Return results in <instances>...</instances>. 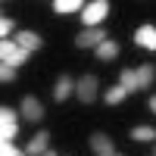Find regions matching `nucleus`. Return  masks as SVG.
<instances>
[{"mask_svg": "<svg viewBox=\"0 0 156 156\" xmlns=\"http://www.w3.org/2000/svg\"><path fill=\"white\" fill-rule=\"evenodd\" d=\"M0 56H3V62H6V66H12V69H16L19 62H25L31 53H28V50H22L16 41H3V44H0Z\"/></svg>", "mask_w": 156, "mask_h": 156, "instance_id": "nucleus-1", "label": "nucleus"}, {"mask_svg": "<svg viewBox=\"0 0 156 156\" xmlns=\"http://www.w3.org/2000/svg\"><path fill=\"white\" fill-rule=\"evenodd\" d=\"M106 12H109V3H106V0H94V3H87V6H84L81 19H84V25L97 28V25H100V19H106Z\"/></svg>", "mask_w": 156, "mask_h": 156, "instance_id": "nucleus-2", "label": "nucleus"}, {"mask_svg": "<svg viewBox=\"0 0 156 156\" xmlns=\"http://www.w3.org/2000/svg\"><path fill=\"white\" fill-rule=\"evenodd\" d=\"M103 41H106V31H103L100 25H97V28H87V31H81V34L75 37V44L81 47V50H84V47H94V50H97Z\"/></svg>", "mask_w": 156, "mask_h": 156, "instance_id": "nucleus-3", "label": "nucleus"}, {"mask_svg": "<svg viewBox=\"0 0 156 156\" xmlns=\"http://www.w3.org/2000/svg\"><path fill=\"white\" fill-rule=\"evenodd\" d=\"M22 119H28V122H41L44 119V106H41L37 97H22Z\"/></svg>", "mask_w": 156, "mask_h": 156, "instance_id": "nucleus-4", "label": "nucleus"}, {"mask_svg": "<svg viewBox=\"0 0 156 156\" xmlns=\"http://www.w3.org/2000/svg\"><path fill=\"white\" fill-rule=\"evenodd\" d=\"M78 97H81V103H94L97 100V75H84L78 81Z\"/></svg>", "mask_w": 156, "mask_h": 156, "instance_id": "nucleus-5", "label": "nucleus"}, {"mask_svg": "<svg viewBox=\"0 0 156 156\" xmlns=\"http://www.w3.org/2000/svg\"><path fill=\"white\" fill-rule=\"evenodd\" d=\"M90 150H94L97 156H112V137L109 134H90Z\"/></svg>", "mask_w": 156, "mask_h": 156, "instance_id": "nucleus-6", "label": "nucleus"}, {"mask_svg": "<svg viewBox=\"0 0 156 156\" xmlns=\"http://www.w3.org/2000/svg\"><path fill=\"white\" fill-rule=\"evenodd\" d=\"M16 44L22 47V50H28V53H34V50H41V34H34V31H19L16 34Z\"/></svg>", "mask_w": 156, "mask_h": 156, "instance_id": "nucleus-7", "label": "nucleus"}, {"mask_svg": "<svg viewBox=\"0 0 156 156\" xmlns=\"http://www.w3.org/2000/svg\"><path fill=\"white\" fill-rule=\"evenodd\" d=\"M134 41L140 47H147V50H156V28L153 25H140V28L134 31Z\"/></svg>", "mask_w": 156, "mask_h": 156, "instance_id": "nucleus-8", "label": "nucleus"}, {"mask_svg": "<svg viewBox=\"0 0 156 156\" xmlns=\"http://www.w3.org/2000/svg\"><path fill=\"white\" fill-rule=\"evenodd\" d=\"M47 140H50L47 131H37V134L31 137V144H28V156H44V153H47Z\"/></svg>", "mask_w": 156, "mask_h": 156, "instance_id": "nucleus-9", "label": "nucleus"}, {"mask_svg": "<svg viewBox=\"0 0 156 156\" xmlns=\"http://www.w3.org/2000/svg\"><path fill=\"white\" fill-rule=\"evenodd\" d=\"M69 94H72V78H69V75H59L56 84H53V97H56V100H66Z\"/></svg>", "mask_w": 156, "mask_h": 156, "instance_id": "nucleus-10", "label": "nucleus"}, {"mask_svg": "<svg viewBox=\"0 0 156 156\" xmlns=\"http://www.w3.org/2000/svg\"><path fill=\"white\" fill-rule=\"evenodd\" d=\"M115 56H119V44H115V41H103V44L97 47V59L109 62V59H115Z\"/></svg>", "mask_w": 156, "mask_h": 156, "instance_id": "nucleus-11", "label": "nucleus"}, {"mask_svg": "<svg viewBox=\"0 0 156 156\" xmlns=\"http://www.w3.org/2000/svg\"><path fill=\"white\" fill-rule=\"evenodd\" d=\"M119 81H122V87H125V90H140V87H137V75H134L131 69H122Z\"/></svg>", "mask_w": 156, "mask_h": 156, "instance_id": "nucleus-12", "label": "nucleus"}, {"mask_svg": "<svg viewBox=\"0 0 156 156\" xmlns=\"http://www.w3.org/2000/svg\"><path fill=\"white\" fill-rule=\"evenodd\" d=\"M53 9H56V12H75V9H81V0H56ZM81 12H84V9H81Z\"/></svg>", "mask_w": 156, "mask_h": 156, "instance_id": "nucleus-13", "label": "nucleus"}, {"mask_svg": "<svg viewBox=\"0 0 156 156\" xmlns=\"http://www.w3.org/2000/svg\"><path fill=\"white\" fill-rule=\"evenodd\" d=\"M134 75H137V87H147V84L153 81V75H156V72H153V66H140Z\"/></svg>", "mask_w": 156, "mask_h": 156, "instance_id": "nucleus-14", "label": "nucleus"}, {"mask_svg": "<svg viewBox=\"0 0 156 156\" xmlns=\"http://www.w3.org/2000/svg\"><path fill=\"white\" fill-rule=\"evenodd\" d=\"M131 137L134 140H156V131H153L150 125H137L134 131H131Z\"/></svg>", "mask_w": 156, "mask_h": 156, "instance_id": "nucleus-15", "label": "nucleus"}, {"mask_svg": "<svg viewBox=\"0 0 156 156\" xmlns=\"http://www.w3.org/2000/svg\"><path fill=\"white\" fill-rule=\"evenodd\" d=\"M19 134V128H16V122H6V125H0V140H3V144H9L12 137Z\"/></svg>", "mask_w": 156, "mask_h": 156, "instance_id": "nucleus-16", "label": "nucleus"}, {"mask_svg": "<svg viewBox=\"0 0 156 156\" xmlns=\"http://www.w3.org/2000/svg\"><path fill=\"white\" fill-rule=\"evenodd\" d=\"M128 94V90L122 87V84H115V87H109L106 90V103H122V97Z\"/></svg>", "mask_w": 156, "mask_h": 156, "instance_id": "nucleus-17", "label": "nucleus"}, {"mask_svg": "<svg viewBox=\"0 0 156 156\" xmlns=\"http://www.w3.org/2000/svg\"><path fill=\"white\" fill-rule=\"evenodd\" d=\"M16 119H19V112H16V109H9V106H3V109H0V125L16 122Z\"/></svg>", "mask_w": 156, "mask_h": 156, "instance_id": "nucleus-18", "label": "nucleus"}, {"mask_svg": "<svg viewBox=\"0 0 156 156\" xmlns=\"http://www.w3.org/2000/svg\"><path fill=\"white\" fill-rule=\"evenodd\" d=\"M0 81H16V69L3 62V66H0Z\"/></svg>", "mask_w": 156, "mask_h": 156, "instance_id": "nucleus-19", "label": "nucleus"}, {"mask_svg": "<svg viewBox=\"0 0 156 156\" xmlns=\"http://www.w3.org/2000/svg\"><path fill=\"white\" fill-rule=\"evenodd\" d=\"M9 31H12V19L3 16V19H0V34H3V41H6V34H9Z\"/></svg>", "mask_w": 156, "mask_h": 156, "instance_id": "nucleus-20", "label": "nucleus"}, {"mask_svg": "<svg viewBox=\"0 0 156 156\" xmlns=\"http://www.w3.org/2000/svg\"><path fill=\"white\" fill-rule=\"evenodd\" d=\"M0 156H22V153L12 147V144H3V147H0Z\"/></svg>", "mask_w": 156, "mask_h": 156, "instance_id": "nucleus-21", "label": "nucleus"}, {"mask_svg": "<svg viewBox=\"0 0 156 156\" xmlns=\"http://www.w3.org/2000/svg\"><path fill=\"white\" fill-rule=\"evenodd\" d=\"M150 109H153V112H156V97H153V100H150Z\"/></svg>", "mask_w": 156, "mask_h": 156, "instance_id": "nucleus-22", "label": "nucleus"}, {"mask_svg": "<svg viewBox=\"0 0 156 156\" xmlns=\"http://www.w3.org/2000/svg\"><path fill=\"white\" fill-rule=\"evenodd\" d=\"M44 156H56V153H50V150H47V153H44Z\"/></svg>", "mask_w": 156, "mask_h": 156, "instance_id": "nucleus-23", "label": "nucleus"}, {"mask_svg": "<svg viewBox=\"0 0 156 156\" xmlns=\"http://www.w3.org/2000/svg\"><path fill=\"white\" fill-rule=\"evenodd\" d=\"M112 156H119V153H112Z\"/></svg>", "mask_w": 156, "mask_h": 156, "instance_id": "nucleus-24", "label": "nucleus"}]
</instances>
